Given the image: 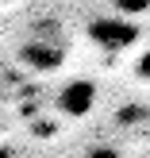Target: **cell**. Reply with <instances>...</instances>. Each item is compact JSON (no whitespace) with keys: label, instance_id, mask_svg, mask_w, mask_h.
<instances>
[{"label":"cell","instance_id":"7a4b0ae2","mask_svg":"<svg viewBox=\"0 0 150 158\" xmlns=\"http://www.w3.org/2000/svg\"><path fill=\"white\" fill-rule=\"evenodd\" d=\"M58 104H62V112H66V116H89L92 104H96V89H92L89 81H73V85L62 89Z\"/></svg>","mask_w":150,"mask_h":158},{"label":"cell","instance_id":"6da1fadb","mask_svg":"<svg viewBox=\"0 0 150 158\" xmlns=\"http://www.w3.org/2000/svg\"><path fill=\"white\" fill-rule=\"evenodd\" d=\"M92 39L100 46H108V50H123V46H131L139 39V27L127 19H96L92 23Z\"/></svg>","mask_w":150,"mask_h":158},{"label":"cell","instance_id":"5b68a950","mask_svg":"<svg viewBox=\"0 0 150 158\" xmlns=\"http://www.w3.org/2000/svg\"><path fill=\"white\" fill-rule=\"evenodd\" d=\"M146 0H120V8H143Z\"/></svg>","mask_w":150,"mask_h":158},{"label":"cell","instance_id":"3957f363","mask_svg":"<svg viewBox=\"0 0 150 158\" xmlns=\"http://www.w3.org/2000/svg\"><path fill=\"white\" fill-rule=\"evenodd\" d=\"M23 62H27V66H35V69H54L62 62V50L58 46H27V50H23Z\"/></svg>","mask_w":150,"mask_h":158},{"label":"cell","instance_id":"277c9868","mask_svg":"<svg viewBox=\"0 0 150 158\" xmlns=\"http://www.w3.org/2000/svg\"><path fill=\"white\" fill-rule=\"evenodd\" d=\"M135 69H139V77H146V81H150V54H143V62H139Z\"/></svg>","mask_w":150,"mask_h":158}]
</instances>
